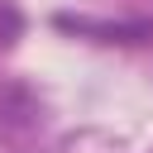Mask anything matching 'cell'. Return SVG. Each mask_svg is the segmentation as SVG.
Here are the masks:
<instances>
[{
  "mask_svg": "<svg viewBox=\"0 0 153 153\" xmlns=\"http://www.w3.org/2000/svg\"><path fill=\"white\" fill-rule=\"evenodd\" d=\"M33 115H38V105H33V96H29L24 86H5V91H0V124H5V129L19 134V129H29Z\"/></svg>",
  "mask_w": 153,
  "mask_h": 153,
  "instance_id": "6da1fadb",
  "label": "cell"
}]
</instances>
